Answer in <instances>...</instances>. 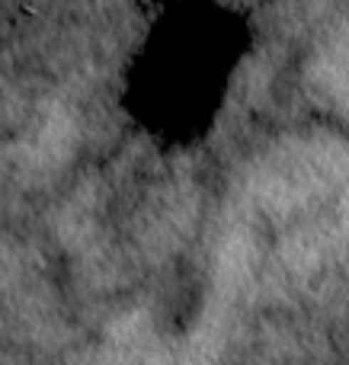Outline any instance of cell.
I'll return each instance as SVG.
<instances>
[{"mask_svg": "<svg viewBox=\"0 0 349 365\" xmlns=\"http://www.w3.org/2000/svg\"><path fill=\"white\" fill-rule=\"evenodd\" d=\"M241 10L215 0H179L147 23L125 68V106L170 141L205 132L247 51Z\"/></svg>", "mask_w": 349, "mask_h": 365, "instance_id": "obj_1", "label": "cell"}]
</instances>
